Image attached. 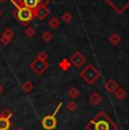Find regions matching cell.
Wrapping results in <instances>:
<instances>
[{"mask_svg": "<svg viewBox=\"0 0 129 130\" xmlns=\"http://www.w3.org/2000/svg\"><path fill=\"white\" fill-rule=\"evenodd\" d=\"M86 130H117L118 126L103 111L99 112L86 124Z\"/></svg>", "mask_w": 129, "mask_h": 130, "instance_id": "obj_1", "label": "cell"}, {"mask_svg": "<svg viewBox=\"0 0 129 130\" xmlns=\"http://www.w3.org/2000/svg\"><path fill=\"white\" fill-rule=\"evenodd\" d=\"M14 16L16 17V19L22 25L26 26V25H28L33 21V18L35 17V14H34V11H32L31 9L26 8V7L16 6V9L14 11Z\"/></svg>", "mask_w": 129, "mask_h": 130, "instance_id": "obj_2", "label": "cell"}, {"mask_svg": "<svg viewBox=\"0 0 129 130\" xmlns=\"http://www.w3.org/2000/svg\"><path fill=\"white\" fill-rule=\"evenodd\" d=\"M80 77L88 85H92L100 77V72H99V70L93 64H87V66L84 68V70L80 72Z\"/></svg>", "mask_w": 129, "mask_h": 130, "instance_id": "obj_3", "label": "cell"}, {"mask_svg": "<svg viewBox=\"0 0 129 130\" xmlns=\"http://www.w3.org/2000/svg\"><path fill=\"white\" fill-rule=\"evenodd\" d=\"M49 1L50 0H13L15 6L26 7L32 11H34V14L36 12L39 7H41L42 5H48Z\"/></svg>", "mask_w": 129, "mask_h": 130, "instance_id": "obj_4", "label": "cell"}, {"mask_svg": "<svg viewBox=\"0 0 129 130\" xmlns=\"http://www.w3.org/2000/svg\"><path fill=\"white\" fill-rule=\"evenodd\" d=\"M61 106H62V103H59L58 106H57V109L53 111V113L50 114V116L44 117V118L42 119L41 123H42V127H43L44 129H46V130H53V129L57 127V119H56V116H57V113L59 112V110H60Z\"/></svg>", "mask_w": 129, "mask_h": 130, "instance_id": "obj_5", "label": "cell"}, {"mask_svg": "<svg viewBox=\"0 0 129 130\" xmlns=\"http://www.w3.org/2000/svg\"><path fill=\"white\" fill-rule=\"evenodd\" d=\"M11 117L13 112L9 109H5L4 112L0 114V130H9L13 127Z\"/></svg>", "mask_w": 129, "mask_h": 130, "instance_id": "obj_6", "label": "cell"}, {"mask_svg": "<svg viewBox=\"0 0 129 130\" xmlns=\"http://www.w3.org/2000/svg\"><path fill=\"white\" fill-rule=\"evenodd\" d=\"M118 14H122L127 8H129V0H105Z\"/></svg>", "mask_w": 129, "mask_h": 130, "instance_id": "obj_7", "label": "cell"}, {"mask_svg": "<svg viewBox=\"0 0 129 130\" xmlns=\"http://www.w3.org/2000/svg\"><path fill=\"white\" fill-rule=\"evenodd\" d=\"M31 68L33 69V71L38 75H42L44 71L48 69V61H43L40 58H36L33 62H31Z\"/></svg>", "mask_w": 129, "mask_h": 130, "instance_id": "obj_8", "label": "cell"}, {"mask_svg": "<svg viewBox=\"0 0 129 130\" xmlns=\"http://www.w3.org/2000/svg\"><path fill=\"white\" fill-rule=\"evenodd\" d=\"M70 62H71V66H75L76 68H79V67H82L86 62V57L83 53H80L79 51H77L71 57Z\"/></svg>", "mask_w": 129, "mask_h": 130, "instance_id": "obj_9", "label": "cell"}, {"mask_svg": "<svg viewBox=\"0 0 129 130\" xmlns=\"http://www.w3.org/2000/svg\"><path fill=\"white\" fill-rule=\"evenodd\" d=\"M49 12H50V11H49L46 5H42L41 7H39V8H38V10H36L35 17H38L40 21H43L44 18H46V17H48Z\"/></svg>", "mask_w": 129, "mask_h": 130, "instance_id": "obj_10", "label": "cell"}, {"mask_svg": "<svg viewBox=\"0 0 129 130\" xmlns=\"http://www.w3.org/2000/svg\"><path fill=\"white\" fill-rule=\"evenodd\" d=\"M119 88L118 83L115 80V79H109L105 83V89L109 92V93H115L117 89Z\"/></svg>", "mask_w": 129, "mask_h": 130, "instance_id": "obj_11", "label": "cell"}, {"mask_svg": "<svg viewBox=\"0 0 129 130\" xmlns=\"http://www.w3.org/2000/svg\"><path fill=\"white\" fill-rule=\"evenodd\" d=\"M90 102L92 105H99V104L102 102V96H101L98 92H94L90 96Z\"/></svg>", "mask_w": 129, "mask_h": 130, "instance_id": "obj_12", "label": "cell"}, {"mask_svg": "<svg viewBox=\"0 0 129 130\" xmlns=\"http://www.w3.org/2000/svg\"><path fill=\"white\" fill-rule=\"evenodd\" d=\"M59 67H60L61 70L67 71L71 67V62L69 61V60H67V59H62L60 62H59Z\"/></svg>", "mask_w": 129, "mask_h": 130, "instance_id": "obj_13", "label": "cell"}, {"mask_svg": "<svg viewBox=\"0 0 129 130\" xmlns=\"http://www.w3.org/2000/svg\"><path fill=\"white\" fill-rule=\"evenodd\" d=\"M113 94H115V96H116L118 100H123L126 96H127V93L125 92V89L120 88V87H119V88L117 89V91H116Z\"/></svg>", "mask_w": 129, "mask_h": 130, "instance_id": "obj_14", "label": "cell"}, {"mask_svg": "<svg viewBox=\"0 0 129 130\" xmlns=\"http://www.w3.org/2000/svg\"><path fill=\"white\" fill-rule=\"evenodd\" d=\"M22 88H23V91L25 93H31L32 89H33V85H32V83H29V82H26V83H24Z\"/></svg>", "mask_w": 129, "mask_h": 130, "instance_id": "obj_15", "label": "cell"}, {"mask_svg": "<svg viewBox=\"0 0 129 130\" xmlns=\"http://www.w3.org/2000/svg\"><path fill=\"white\" fill-rule=\"evenodd\" d=\"M2 36L7 37L8 40H10V41H11V39H13V36H14V32L11 31L10 28H6L4 31V33H2Z\"/></svg>", "mask_w": 129, "mask_h": 130, "instance_id": "obj_16", "label": "cell"}, {"mask_svg": "<svg viewBox=\"0 0 129 130\" xmlns=\"http://www.w3.org/2000/svg\"><path fill=\"white\" fill-rule=\"evenodd\" d=\"M68 95L71 97V99H76V97L79 95V92L77 88H75V87H73V88H70V91H69Z\"/></svg>", "mask_w": 129, "mask_h": 130, "instance_id": "obj_17", "label": "cell"}, {"mask_svg": "<svg viewBox=\"0 0 129 130\" xmlns=\"http://www.w3.org/2000/svg\"><path fill=\"white\" fill-rule=\"evenodd\" d=\"M49 25H50L52 28H57V27L60 25V22L58 21V18H56V17H54V18H52L51 21H49Z\"/></svg>", "mask_w": 129, "mask_h": 130, "instance_id": "obj_18", "label": "cell"}, {"mask_svg": "<svg viewBox=\"0 0 129 130\" xmlns=\"http://www.w3.org/2000/svg\"><path fill=\"white\" fill-rule=\"evenodd\" d=\"M109 40H110V42L112 44H117V43H119V42H120V36H119L118 34H112Z\"/></svg>", "mask_w": 129, "mask_h": 130, "instance_id": "obj_19", "label": "cell"}, {"mask_svg": "<svg viewBox=\"0 0 129 130\" xmlns=\"http://www.w3.org/2000/svg\"><path fill=\"white\" fill-rule=\"evenodd\" d=\"M62 21L66 22V23H69V22H71V19H73V17H71V14H69V12H66V14L62 15Z\"/></svg>", "mask_w": 129, "mask_h": 130, "instance_id": "obj_20", "label": "cell"}, {"mask_svg": "<svg viewBox=\"0 0 129 130\" xmlns=\"http://www.w3.org/2000/svg\"><path fill=\"white\" fill-rule=\"evenodd\" d=\"M43 40L44 41H46V42H49V41H51V39H52V34L50 33V32H44L43 33Z\"/></svg>", "mask_w": 129, "mask_h": 130, "instance_id": "obj_21", "label": "cell"}, {"mask_svg": "<svg viewBox=\"0 0 129 130\" xmlns=\"http://www.w3.org/2000/svg\"><path fill=\"white\" fill-rule=\"evenodd\" d=\"M34 33H35V29H34L33 27H28V28L25 31V35L26 36H33Z\"/></svg>", "mask_w": 129, "mask_h": 130, "instance_id": "obj_22", "label": "cell"}, {"mask_svg": "<svg viewBox=\"0 0 129 130\" xmlns=\"http://www.w3.org/2000/svg\"><path fill=\"white\" fill-rule=\"evenodd\" d=\"M67 107H68L69 111H75V110L77 109V104H76L75 102H70V103L68 104V106H67Z\"/></svg>", "mask_w": 129, "mask_h": 130, "instance_id": "obj_23", "label": "cell"}, {"mask_svg": "<svg viewBox=\"0 0 129 130\" xmlns=\"http://www.w3.org/2000/svg\"><path fill=\"white\" fill-rule=\"evenodd\" d=\"M38 58H40L41 60H43V61H48V54H46L45 52H41V53L38 56Z\"/></svg>", "mask_w": 129, "mask_h": 130, "instance_id": "obj_24", "label": "cell"}, {"mask_svg": "<svg viewBox=\"0 0 129 130\" xmlns=\"http://www.w3.org/2000/svg\"><path fill=\"white\" fill-rule=\"evenodd\" d=\"M2 91H4V87H2V86H1V84H0V93H1Z\"/></svg>", "mask_w": 129, "mask_h": 130, "instance_id": "obj_25", "label": "cell"}, {"mask_svg": "<svg viewBox=\"0 0 129 130\" xmlns=\"http://www.w3.org/2000/svg\"><path fill=\"white\" fill-rule=\"evenodd\" d=\"M18 130H23V129H18Z\"/></svg>", "mask_w": 129, "mask_h": 130, "instance_id": "obj_26", "label": "cell"}, {"mask_svg": "<svg viewBox=\"0 0 129 130\" xmlns=\"http://www.w3.org/2000/svg\"><path fill=\"white\" fill-rule=\"evenodd\" d=\"M0 2H1V1H0Z\"/></svg>", "mask_w": 129, "mask_h": 130, "instance_id": "obj_27", "label": "cell"}]
</instances>
